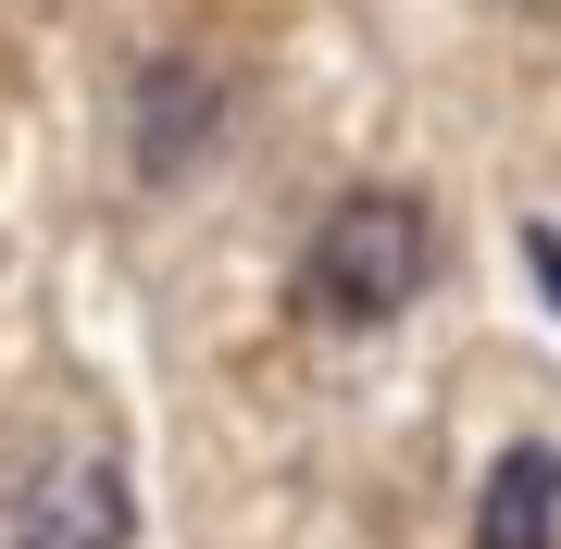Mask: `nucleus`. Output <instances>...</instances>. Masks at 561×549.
<instances>
[{"instance_id": "obj_3", "label": "nucleus", "mask_w": 561, "mask_h": 549, "mask_svg": "<svg viewBox=\"0 0 561 549\" xmlns=\"http://www.w3.org/2000/svg\"><path fill=\"white\" fill-rule=\"evenodd\" d=\"M474 549H561V449L512 437L474 488Z\"/></svg>"}, {"instance_id": "obj_5", "label": "nucleus", "mask_w": 561, "mask_h": 549, "mask_svg": "<svg viewBox=\"0 0 561 549\" xmlns=\"http://www.w3.org/2000/svg\"><path fill=\"white\" fill-rule=\"evenodd\" d=\"M524 263H537V300L561 312V225H524Z\"/></svg>"}, {"instance_id": "obj_2", "label": "nucleus", "mask_w": 561, "mask_h": 549, "mask_svg": "<svg viewBox=\"0 0 561 549\" xmlns=\"http://www.w3.org/2000/svg\"><path fill=\"white\" fill-rule=\"evenodd\" d=\"M125 537H138V500H125V474L101 449H62L25 488V525H13V549H125Z\"/></svg>"}, {"instance_id": "obj_1", "label": "nucleus", "mask_w": 561, "mask_h": 549, "mask_svg": "<svg viewBox=\"0 0 561 549\" xmlns=\"http://www.w3.org/2000/svg\"><path fill=\"white\" fill-rule=\"evenodd\" d=\"M424 275H437V213L412 187H350L300 250V312L312 325H387L424 300Z\"/></svg>"}, {"instance_id": "obj_4", "label": "nucleus", "mask_w": 561, "mask_h": 549, "mask_svg": "<svg viewBox=\"0 0 561 549\" xmlns=\"http://www.w3.org/2000/svg\"><path fill=\"white\" fill-rule=\"evenodd\" d=\"M213 125H225V76L213 62H150V88H138V163L187 175L213 150Z\"/></svg>"}]
</instances>
